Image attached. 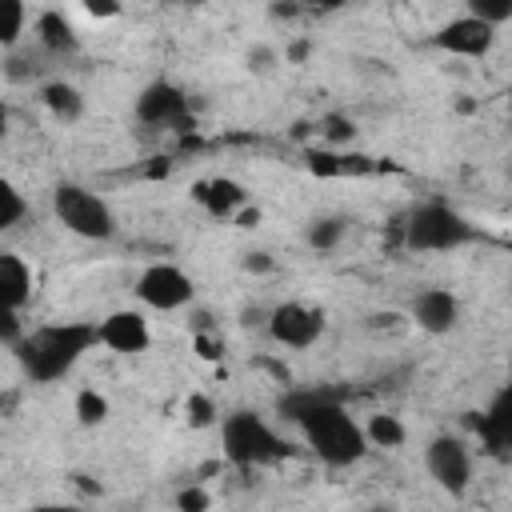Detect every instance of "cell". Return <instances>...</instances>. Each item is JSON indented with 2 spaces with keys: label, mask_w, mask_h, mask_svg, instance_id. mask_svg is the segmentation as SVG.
I'll use <instances>...</instances> for the list:
<instances>
[{
  "label": "cell",
  "mask_w": 512,
  "mask_h": 512,
  "mask_svg": "<svg viewBox=\"0 0 512 512\" xmlns=\"http://www.w3.org/2000/svg\"><path fill=\"white\" fill-rule=\"evenodd\" d=\"M280 412L300 428L304 444H308L328 468H348V464L364 460V452H368L364 424H356V420L348 416V408H344L336 396L288 388V396H280Z\"/></svg>",
  "instance_id": "obj_1"
},
{
  "label": "cell",
  "mask_w": 512,
  "mask_h": 512,
  "mask_svg": "<svg viewBox=\"0 0 512 512\" xmlns=\"http://www.w3.org/2000/svg\"><path fill=\"white\" fill-rule=\"evenodd\" d=\"M100 344V324H84V320H68V324H40L28 328V336L16 348V360L24 368L28 380L36 384H56L64 380L84 352H92Z\"/></svg>",
  "instance_id": "obj_2"
},
{
  "label": "cell",
  "mask_w": 512,
  "mask_h": 512,
  "mask_svg": "<svg viewBox=\"0 0 512 512\" xmlns=\"http://www.w3.org/2000/svg\"><path fill=\"white\" fill-rule=\"evenodd\" d=\"M404 248L412 252H456L480 236V228L444 200H424L404 216Z\"/></svg>",
  "instance_id": "obj_3"
},
{
  "label": "cell",
  "mask_w": 512,
  "mask_h": 512,
  "mask_svg": "<svg viewBox=\"0 0 512 512\" xmlns=\"http://www.w3.org/2000/svg\"><path fill=\"white\" fill-rule=\"evenodd\" d=\"M220 440H224V456L236 468H260V464H276L288 456V444L272 432V424L256 412H232L220 424Z\"/></svg>",
  "instance_id": "obj_4"
},
{
  "label": "cell",
  "mask_w": 512,
  "mask_h": 512,
  "mask_svg": "<svg viewBox=\"0 0 512 512\" xmlns=\"http://www.w3.org/2000/svg\"><path fill=\"white\" fill-rule=\"evenodd\" d=\"M52 212L80 240H112L116 236V212L108 208L104 196H96L84 184H72V180L56 184L52 188Z\"/></svg>",
  "instance_id": "obj_5"
},
{
  "label": "cell",
  "mask_w": 512,
  "mask_h": 512,
  "mask_svg": "<svg viewBox=\"0 0 512 512\" xmlns=\"http://www.w3.org/2000/svg\"><path fill=\"white\" fill-rule=\"evenodd\" d=\"M136 300L152 312H180L192 304L196 296V284L192 276L180 268V264H148L140 276H136Z\"/></svg>",
  "instance_id": "obj_6"
},
{
  "label": "cell",
  "mask_w": 512,
  "mask_h": 512,
  "mask_svg": "<svg viewBox=\"0 0 512 512\" xmlns=\"http://www.w3.org/2000/svg\"><path fill=\"white\" fill-rule=\"evenodd\" d=\"M268 336L272 344L288 348V352H304L324 336V312L304 304V300H284L276 308H268Z\"/></svg>",
  "instance_id": "obj_7"
},
{
  "label": "cell",
  "mask_w": 512,
  "mask_h": 512,
  "mask_svg": "<svg viewBox=\"0 0 512 512\" xmlns=\"http://www.w3.org/2000/svg\"><path fill=\"white\" fill-rule=\"evenodd\" d=\"M424 468L448 496H464L472 484V448L460 436H432L424 448Z\"/></svg>",
  "instance_id": "obj_8"
},
{
  "label": "cell",
  "mask_w": 512,
  "mask_h": 512,
  "mask_svg": "<svg viewBox=\"0 0 512 512\" xmlns=\"http://www.w3.org/2000/svg\"><path fill=\"white\" fill-rule=\"evenodd\" d=\"M132 112H136V120L148 124V128H180V124H188L192 104H188L184 88H176L172 80H152V84L140 88Z\"/></svg>",
  "instance_id": "obj_9"
},
{
  "label": "cell",
  "mask_w": 512,
  "mask_h": 512,
  "mask_svg": "<svg viewBox=\"0 0 512 512\" xmlns=\"http://www.w3.org/2000/svg\"><path fill=\"white\" fill-rule=\"evenodd\" d=\"M492 44H496V28L480 24V20L468 16V12L452 16L448 24H440V28L432 32V48H440V52H448V56H460V60H484V56L492 52Z\"/></svg>",
  "instance_id": "obj_10"
},
{
  "label": "cell",
  "mask_w": 512,
  "mask_h": 512,
  "mask_svg": "<svg viewBox=\"0 0 512 512\" xmlns=\"http://www.w3.org/2000/svg\"><path fill=\"white\" fill-rule=\"evenodd\" d=\"M408 320L428 336H448L460 324V300H456V292L428 284L408 300Z\"/></svg>",
  "instance_id": "obj_11"
},
{
  "label": "cell",
  "mask_w": 512,
  "mask_h": 512,
  "mask_svg": "<svg viewBox=\"0 0 512 512\" xmlns=\"http://www.w3.org/2000/svg\"><path fill=\"white\" fill-rule=\"evenodd\" d=\"M100 344L112 348V352H124V356H136L152 344V332H148V320L136 312V308H120V312H108L100 320Z\"/></svg>",
  "instance_id": "obj_12"
},
{
  "label": "cell",
  "mask_w": 512,
  "mask_h": 512,
  "mask_svg": "<svg viewBox=\"0 0 512 512\" xmlns=\"http://www.w3.org/2000/svg\"><path fill=\"white\" fill-rule=\"evenodd\" d=\"M480 440L492 452H512V380L496 392V400L480 416Z\"/></svg>",
  "instance_id": "obj_13"
},
{
  "label": "cell",
  "mask_w": 512,
  "mask_h": 512,
  "mask_svg": "<svg viewBox=\"0 0 512 512\" xmlns=\"http://www.w3.org/2000/svg\"><path fill=\"white\" fill-rule=\"evenodd\" d=\"M0 296L8 312H24L32 304V268L16 252H0Z\"/></svg>",
  "instance_id": "obj_14"
},
{
  "label": "cell",
  "mask_w": 512,
  "mask_h": 512,
  "mask_svg": "<svg viewBox=\"0 0 512 512\" xmlns=\"http://www.w3.org/2000/svg\"><path fill=\"white\" fill-rule=\"evenodd\" d=\"M196 204H200L208 216L224 220V216H236V212L248 204V192H244L236 180L216 176V180H200V184H196Z\"/></svg>",
  "instance_id": "obj_15"
},
{
  "label": "cell",
  "mask_w": 512,
  "mask_h": 512,
  "mask_svg": "<svg viewBox=\"0 0 512 512\" xmlns=\"http://www.w3.org/2000/svg\"><path fill=\"white\" fill-rule=\"evenodd\" d=\"M36 40H40V48L48 56H72L80 48V36H76L72 20L64 12H56V8H48V12L36 16Z\"/></svg>",
  "instance_id": "obj_16"
},
{
  "label": "cell",
  "mask_w": 512,
  "mask_h": 512,
  "mask_svg": "<svg viewBox=\"0 0 512 512\" xmlns=\"http://www.w3.org/2000/svg\"><path fill=\"white\" fill-rule=\"evenodd\" d=\"M40 104L60 120V124H76L84 116V92L68 80H48L40 88Z\"/></svg>",
  "instance_id": "obj_17"
},
{
  "label": "cell",
  "mask_w": 512,
  "mask_h": 512,
  "mask_svg": "<svg viewBox=\"0 0 512 512\" xmlns=\"http://www.w3.org/2000/svg\"><path fill=\"white\" fill-rule=\"evenodd\" d=\"M348 224H352L348 216H316V220H308L304 240H308L312 252H336L348 236Z\"/></svg>",
  "instance_id": "obj_18"
},
{
  "label": "cell",
  "mask_w": 512,
  "mask_h": 512,
  "mask_svg": "<svg viewBox=\"0 0 512 512\" xmlns=\"http://www.w3.org/2000/svg\"><path fill=\"white\" fill-rule=\"evenodd\" d=\"M364 436H368V448H400L404 440H408V428H404V420L400 416H392V412H376V416H368V424H364Z\"/></svg>",
  "instance_id": "obj_19"
},
{
  "label": "cell",
  "mask_w": 512,
  "mask_h": 512,
  "mask_svg": "<svg viewBox=\"0 0 512 512\" xmlns=\"http://www.w3.org/2000/svg\"><path fill=\"white\" fill-rule=\"evenodd\" d=\"M24 216H28V200H24V192H20L12 180H0V228L8 232V228H16Z\"/></svg>",
  "instance_id": "obj_20"
},
{
  "label": "cell",
  "mask_w": 512,
  "mask_h": 512,
  "mask_svg": "<svg viewBox=\"0 0 512 512\" xmlns=\"http://www.w3.org/2000/svg\"><path fill=\"white\" fill-rule=\"evenodd\" d=\"M76 420H80L84 428L104 424V420H108V400H104L96 388H80V392H76Z\"/></svg>",
  "instance_id": "obj_21"
},
{
  "label": "cell",
  "mask_w": 512,
  "mask_h": 512,
  "mask_svg": "<svg viewBox=\"0 0 512 512\" xmlns=\"http://www.w3.org/2000/svg\"><path fill=\"white\" fill-rule=\"evenodd\" d=\"M464 12L476 16V20L488 24V28H504V24L512 20V0H468Z\"/></svg>",
  "instance_id": "obj_22"
},
{
  "label": "cell",
  "mask_w": 512,
  "mask_h": 512,
  "mask_svg": "<svg viewBox=\"0 0 512 512\" xmlns=\"http://www.w3.org/2000/svg\"><path fill=\"white\" fill-rule=\"evenodd\" d=\"M24 28H28V8H24L20 0H12V4H8V24H4V32H0L4 52H16V40L24 36Z\"/></svg>",
  "instance_id": "obj_23"
},
{
  "label": "cell",
  "mask_w": 512,
  "mask_h": 512,
  "mask_svg": "<svg viewBox=\"0 0 512 512\" xmlns=\"http://www.w3.org/2000/svg\"><path fill=\"white\" fill-rule=\"evenodd\" d=\"M184 412H188V424H192V428H208V424H216V416H220L216 404H212L204 392H192L188 404H184Z\"/></svg>",
  "instance_id": "obj_24"
},
{
  "label": "cell",
  "mask_w": 512,
  "mask_h": 512,
  "mask_svg": "<svg viewBox=\"0 0 512 512\" xmlns=\"http://www.w3.org/2000/svg\"><path fill=\"white\" fill-rule=\"evenodd\" d=\"M208 504H212V496L200 484H188L176 492V512H208Z\"/></svg>",
  "instance_id": "obj_25"
},
{
  "label": "cell",
  "mask_w": 512,
  "mask_h": 512,
  "mask_svg": "<svg viewBox=\"0 0 512 512\" xmlns=\"http://www.w3.org/2000/svg\"><path fill=\"white\" fill-rule=\"evenodd\" d=\"M324 136L340 144V140H348V136H352V124H348L344 116H336V112H332V116H324Z\"/></svg>",
  "instance_id": "obj_26"
},
{
  "label": "cell",
  "mask_w": 512,
  "mask_h": 512,
  "mask_svg": "<svg viewBox=\"0 0 512 512\" xmlns=\"http://www.w3.org/2000/svg\"><path fill=\"white\" fill-rule=\"evenodd\" d=\"M272 64H276V52H272V48L260 44V48L248 52V68H252V72H272Z\"/></svg>",
  "instance_id": "obj_27"
},
{
  "label": "cell",
  "mask_w": 512,
  "mask_h": 512,
  "mask_svg": "<svg viewBox=\"0 0 512 512\" xmlns=\"http://www.w3.org/2000/svg\"><path fill=\"white\" fill-rule=\"evenodd\" d=\"M244 268H248V272H272L276 260H272L268 252H244Z\"/></svg>",
  "instance_id": "obj_28"
},
{
  "label": "cell",
  "mask_w": 512,
  "mask_h": 512,
  "mask_svg": "<svg viewBox=\"0 0 512 512\" xmlns=\"http://www.w3.org/2000/svg\"><path fill=\"white\" fill-rule=\"evenodd\" d=\"M84 12H88V16H96V20H108V16H120V4H108V0H88V4H84Z\"/></svg>",
  "instance_id": "obj_29"
},
{
  "label": "cell",
  "mask_w": 512,
  "mask_h": 512,
  "mask_svg": "<svg viewBox=\"0 0 512 512\" xmlns=\"http://www.w3.org/2000/svg\"><path fill=\"white\" fill-rule=\"evenodd\" d=\"M272 16H276V20H292V16H300V8H296V4H276Z\"/></svg>",
  "instance_id": "obj_30"
},
{
  "label": "cell",
  "mask_w": 512,
  "mask_h": 512,
  "mask_svg": "<svg viewBox=\"0 0 512 512\" xmlns=\"http://www.w3.org/2000/svg\"><path fill=\"white\" fill-rule=\"evenodd\" d=\"M28 512H80V508H72V504H36Z\"/></svg>",
  "instance_id": "obj_31"
},
{
  "label": "cell",
  "mask_w": 512,
  "mask_h": 512,
  "mask_svg": "<svg viewBox=\"0 0 512 512\" xmlns=\"http://www.w3.org/2000/svg\"><path fill=\"white\" fill-rule=\"evenodd\" d=\"M304 56H308V44H304V40H300V44H292V48H288V60H304Z\"/></svg>",
  "instance_id": "obj_32"
},
{
  "label": "cell",
  "mask_w": 512,
  "mask_h": 512,
  "mask_svg": "<svg viewBox=\"0 0 512 512\" xmlns=\"http://www.w3.org/2000/svg\"><path fill=\"white\" fill-rule=\"evenodd\" d=\"M508 108H512V88H508Z\"/></svg>",
  "instance_id": "obj_33"
},
{
  "label": "cell",
  "mask_w": 512,
  "mask_h": 512,
  "mask_svg": "<svg viewBox=\"0 0 512 512\" xmlns=\"http://www.w3.org/2000/svg\"><path fill=\"white\" fill-rule=\"evenodd\" d=\"M508 176H512V164H508Z\"/></svg>",
  "instance_id": "obj_34"
}]
</instances>
